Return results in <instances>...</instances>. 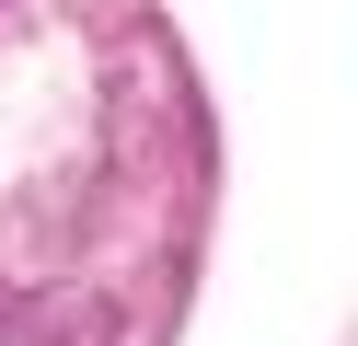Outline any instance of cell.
Segmentation results:
<instances>
[{
    "label": "cell",
    "instance_id": "obj_1",
    "mask_svg": "<svg viewBox=\"0 0 358 346\" xmlns=\"http://www.w3.org/2000/svg\"><path fill=\"white\" fill-rule=\"evenodd\" d=\"M0 12H12V0H0Z\"/></svg>",
    "mask_w": 358,
    "mask_h": 346
}]
</instances>
